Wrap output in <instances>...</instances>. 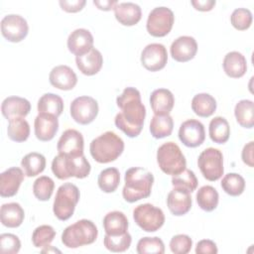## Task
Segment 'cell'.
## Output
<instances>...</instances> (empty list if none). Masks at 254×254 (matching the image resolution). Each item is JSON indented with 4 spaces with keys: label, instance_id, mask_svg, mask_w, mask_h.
I'll use <instances>...</instances> for the list:
<instances>
[{
    "label": "cell",
    "instance_id": "obj_1",
    "mask_svg": "<svg viewBox=\"0 0 254 254\" xmlns=\"http://www.w3.org/2000/svg\"><path fill=\"white\" fill-rule=\"evenodd\" d=\"M116 104L121 111L114 118L115 126L128 137H137L143 129L146 117V108L141 101L140 91L132 86L124 88L117 96Z\"/></svg>",
    "mask_w": 254,
    "mask_h": 254
},
{
    "label": "cell",
    "instance_id": "obj_2",
    "mask_svg": "<svg viewBox=\"0 0 254 254\" xmlns=\"http://www.w3.org/2000/svg\"><path fill=\"white\" fill-rule=\"evenodd\" d=\"M123 198L127 202H135L150 196L154 184V176L147 169L132 167L125 172Z\"/></svg>",
    "mask_w": 254,
    "mask_h": 254
},
{
    "label": "cell",
    "instance_id": "obj_3",
    "mask_svg": "<svg viewBox=\"0 0 254 254\" xmlns=\"http://www.w3.org/2000/svg\"><path fill=\"white\" fill-rule=\"evenodd\" d=\"M89 151L97 163L107 164L115 161L123 153L124 142L116 133L106 131L91 141Z\"/></svg>",
    "mask_w": 254,
    "mask_h": 254
},
{
    "label": "cell",
    "instance_id": "obj_4",
    "mask_svg": "<svg viewBox=\"0 0 254 254\" xmlns=\"http://www.w3.org/2000/svg\"><path fill=\"white\" fill-rule=\"evenodd\" d=\"M90 170V164L84 155L58 154L52 162V172L60 180H66L71 177L84 179L89 175Z\"/></svg>",
    "mask_w": 254,
    "mask_h": 254
},
{
    "label": "cell",
    "instance_id": "obj_5",
    "mask_svg": "<svg viewBox=\"0 0 254 254\" xmlns=\"http://www.w3.org/2000/svg\"><path fill=\"white\" fill-rule=\"evenodd\" d=\"M97 235V227L91 220L80 219L64 228L62 233V242L67 248H78L92 244Z\"/></svg>",
    "mask_w": 254,
    "mask_h": 254
},
{
    "label": "cell",
    "instance_id": "obj_6",
    "mask_svg": "<svg viewBox=\"0 0 254 254\" xmlns=\"http://www.w3.org/2000/svg\"><path fill=\"white\" fill-rule=\"evenodd\" d=\"M80 192L78 188L71 183H64L59 187L53 204L55 216L62 220H67L74 212L75 206L79 201Z\"/></svg>",
    "mask_w": 254,
    "mask_h": 254
},
{
    "label": "cell",
    "instance_id": "obj_7",
    "mask_svg": "<svg viewBox=\"0 0 254 254\" xmlns=\"http://www.w3.org/2000/svg\"><path fill=\"white\" fill-rule=\"evenodd\" d=\"M157 163L163 173L175 176L187 167V161L181 148L175 142H166L157 151Z\"/></svg>",
    "mask_w": 254,
    "mask_h": 254
},
{
    "label": "cell",
    "instance_id": "obj_8",
    "mask_svg": "<svg viewBox=\"0 0 254 254\" xmlns=\"http://www.w3.org/2000/svg\"><path fill=\"white\" fill-rule=\"evenodd\" d=\"M133 218L136 224L146 232L159 230L165 222V214L160 207L151 203H143L133 210Z\"/></svg>",
    "mask_w": 254,
    "mask_h": 254
},
{
    "label": "cell",
    "instance_id": "obj_9",
    "mask_svg": "<svg viewBox=\"0 0 254 254\" xmlns=\"http://www.w3.org/2000/svg\"><path fill=\"white\" fill-rule=\"evenodd\" d=\"M197 166L203 178L209 182L219 180L224 172L222 153L216 148L203 150L197 159Z\"/></svg>",
    "mask_w": 254,
    "mask_h": 254
},
{
    "label": "cell",
    "instance_id": "obj_10",
    "mask_svg": "<svg viewBox=\"0 0 254 254\" xmlns=\"http://www.w3.org/2000/svg\"><path fill=\"white\" fill-rule=\"evenodd\" d=\"M174 22L175 16L170 8L156 7L149 13L146 28L151 36L161 38L171 32Z\"/></svg>",
    "mask_w": 254,
    "mask_h": 254
},
{
    "label": "cell",
    "instance_id": "obj_11",
    "mask_svg": "<svg viewBox=\"0 0 254 254\" xmlns=\"http://www.w3.org/2000/svg\"><path fill=\"white\" fill-rule=\"evenodd\" d=\"M98 109V103L93 97L82 95L71 101L69 112L71 118L76 123L87 125L96 118Z\"/></svg>",
    "mask_w": 254,
    "mask_h": 254
},
{
    "label": "cell",
    "instance_id": "obj_12",
    "mask_svg": "<svg viewBox=\"0 0 254 254\" xmlns=\"http://www.w3.org/2000/svg\"><path fill=\"white\" fill-rule=\"evenodd\" d=\"M29 32V26L22 16L18 14L6 15L1 20L2 36L11 43H19L23 41Z\"/></svg>",
    "mask_w": 254,
    "mask_h": 254
},
{
    "label": "cell",
    "instance_id": "obj_13",
    "mask_svg": "<svg viewBox=\"0 0 254 254\" xmlns=\"http://www.w3.org/2000/svg\"><path fill=\"white\" fill-rule=\"evenodd\" d=\"M141 64L150 71L163 69L168 62V53L164 45L153 43L147 45L141 53Z\"/></svg>",
    "mask_w": 254,
    "mask_h": 254
},
{
    "label": "cell",
    "instance_id": "obj_14",
    "mask_svg": "<svg viewBox=\"0 0 254 254\" xmlns=\"http://www.w3.org/2000/svg\"><path fill=\"white\" fill-rule=\"evenodd\" d=\"M179 139L185 146L190 148L200 146L205 139L203 124L196 119L184 121L179 129Z\"/></svg>",
    "mask_w": 254,
    "mask_h": 254
},
{
    "label": "cell",
    "instance_id": "obj_15",
    "mask_svg": "<svg viewBox=\"0 0 254 254\" xmlns=\"http://www.w3.org/2000/svg\"><path fill=\"white\" fill-rule=\"evenodd\" d=\"M83 146L82 134L75 129H66L58 141L57 150L59 154L79 156L83 155Z\"/></svg>",
    "mask_w": 254,
    "mask_h": 254
},
{
    "label": "cell",
    "instance_id": "obj_16",
    "mask_svg": "<svg viewBox=\"0 0 254 254\" xmlns=\"http://www.w3.org/2000/svg\"><path fill=\"white\" fill-rule=\"evenodd\" d=\"M197 52V43L190 36H181L171 45L172 58L179 63H186L194 58Z\"/></svg>",
    "mask_w": 254,
    "mask_h": 254
},
{
    "label": "cell",
    "instance_id": "obj_17",
    "mask_svg": "<svg viewBox=\"0 0 254 254\" xmlns=\"http://www.w3.org/2000/svg\"><path fill=\"white\" fill-rule=\"evenodd\" d=\"M24 172L17 167H12L0 175V195L2 197L14 196L24 180Z\"/></svg>",
    "mask_w": 254,
    "mask_h": 254
},
{
    "label": "cell",
    "instance_id": "obj_18",
    "mask_svg": "<svg viewBox=\"0 0 254 254\" xmlns=\"http://www.w3.org/2000/svg\"><path fill=\"white\" fill-rule=\"evenodd\" d=\"M93 42L92 34L86 29L79 28L69 34L66 44L68 51L77 57L89 52L93 48Z\"/></svg>",
    "mask_w": 254,
    "mask_h": 254
},
{
    "label": "cell",
    "instance_id": "obj_19",
    "mask_svg": "<svg viewBox=\"0 0 254 254\" xmlns=\"http://www.w3.org/2000/svg\"><path fill=\"white\" fill-rule=\"evenodd\" d=\"M50 83L61 90H70L77 83V76L71 67L61 64L53 67L49 74Z\"/></svg>",
    "mask_w": 254,
    "mask_h": 254
},
{
    "label": "cell",
    "instance_id": "obj_20",
    "mask_svg": "<svg viewBox=\"0 0 254 254\" xmlns=\"http://www.w3.org/2000/svg\"><path fill=\"white\" fill-rule=\"evenodd\" d=\"M34 129L38 140L43 142L51 141L59 130L58 117L52 114L39 113L35 118Z\"/></svg>",
    "mask_w": 254,
    "mask_h": 254
},
{
    "label": "cell",
    "instance_id": "obj_21",
    "mask_svg": "<svg viewBox=\"0 0 254 254\" xmlns=\"http://www.w3.org/2000/svg\"><path fill=\"white\" fill-rule=\"evenodd\" d=\"M191 202L190 192L180 188H174L167 196L168 208L176 216L188 213L191 208Z\"/></svg>",
    "mask_w": 254,
    "mask_h": 254
},
{
    "label": "cell",
    "instance_id": "obj_22",
    "mask_svg": "<svg viewBox=\"0 0 254 254\" xmlns=\"http://www.w3.org/2000/svg\"><path fill=\"white\" fill-rule=\"evenodd\" d=\"M31 111V103L28 99L20 96H8L1 104V112L7 120L25 118Z\"/></svg>",
    "mask_w": 254,
    "mask_h": 254
},
{
    "label": "cell",
    "instance_id": "obj_23",
    "mask_svg": "<svg viewBox=\"0 0 254 254\" xmlns=\"http://www.w3.org/2000/svg\"><path fill=\"white\" fill-rule=\"evenodd\" d=\"M75 64L81 73L90 76L96 74L101 69L103 57L97 49L92 48L86 54L75 57Z\"/></svg>",
    "mask_w": 254,
    "mask_h": 254
},
{
    "label": "cell",
    "instance_id": "obj_24",
    "mask_svg": "<svg viewBox=\"0 0 254 254\" xmlns=\"http://www.w3.org/2000/svg\"><path fill=\"white\" fill-rule=\"evenodd\" d=\"M116 20L123 26H134L142 18V10L133 2L117 3L113 8Z\"/></svg>",
    "mask_w": 254,
    "mask_h": 254
},
{
    "label": "cell",
    "instance_id": "obj_25",
    "mask_svg": "<svg viewBox=\"0 0 254 254\" xmlns=\"http://www.w3.org/2000/svg\"><path fill=\"white\" fill-rule=\"evenodd\" d=\"M175 104V97L167 88L155 89L150 95V105L156 115L170 114Z\"/></svg>",
    "mask_w": 254,
    "mask_h": 254
},
{
    "label": "cell",
    "instance_id": "obj_26",
    "mask_svg": "<svg viewBox=\"0 0 254 254\" xmlns=\"http://www.w3.org/2000/svg\"><path fill=\"white\" fill-rule=\"evenodd\" d=\"M224 72L232 78L242 77L247 70V62L245 57L236 51L225 55L222 63Z\"/></svg>",
    "mask_w": 254,
    "mask_h": 254
},
{
    "label": "cell",
    "instance_id": "obj_27",
    "mask_svg": "<svg viewBox=\"0 0 254 254\" xmlns=\"http://www.w3.org/2000/svg\"><path fill=\"white\" fill-rule=\"evenodd\" d=\"M1 223L9 228L19 227L25 218V211L18 202L4 203L0 209Z\"/></svg>",
    "mask_w": 254,
    "mask_h": 254
},
{
    "label": "cell",
    "instance_id": "obj_28",
    "mask_svg": "<svg viewBox=\"0 0 254 254\" xmlns=\"http://www.w3.org/2000/svg\"><path fill=\"white\" fill-rule=\"evenodd\" d=\"M128 219L122 211H110L103 218V228L108 235L124 234L128 230Z\"/></svg>",
    "mask_w": 254,
    "mask_h": 254
},
{
    "label": "cell",
    "instance_id": "obj_29",
    "mask_svg": "<svg viewBox=\"0 0 254 254\" xmlns=\"http://www.w3.org/2000/svg\"><path fill=\"white\" fill-rule=\"evenodd\" d=\"M191 109L199 117H209L216 110V100L208 93H197L191 100Z\"/></svg>",
    "mask_w": 254,
    "mask_h": 254
},
{
    "label": "cell",
    "instance_id": "obj_30",
    "mask_svg": "<svg viewBox=\"0 0 254 254\" xmlns=\"http://www.w3.org/2000/svg\"><path fill=\"white\" fill-rule=\"evenodd\" d=\"M174 120L170 114L154 115L150 122L151 135L156 139H162L172 134Z\"/></svg>",
    "mask_w": 254,
    "mask_h": 254
},
{
    "label": "cell",
    "instance_id": "obj_31",
    "mask_svg": "<svg viewBox=\"0 0 254 254\" xmlns=\"http://www.w3.org/2000/svg\"><path fill=\"white\" fill-rule=\"evenodd\" d=\"M208 134L212 142L224 144L230 136V126L228 121L222 116H216L210 120L208 126Z\"/></svg>",
    "mask_w": 254,
    "mask_h": 254
},
{
    "label": "cell",
    "instance_id": "obj_32",
    "mask_svg": "<svg viewBox=\"0 0 254 254\" xmlns=\"http://www.w3.org/2000/svg\"><path fill=\"white\" fill-rule=\"evenodd\" d=\"M38 112L52 114L59 117L64 110L63 98L55 93H45L38 101Z\"/></svg>",
    "mask_w": 254,
    "mask_h": 254
},
{
    "label": "cell",
    "instance_id": "obj_33",
    "mask_svg": "<svg viewBox=\"0 0 254 254\" xmlns=\"http://www.w3.org/2000/svg\"><path fill=\"white\" fill-rule=\"evenodd\" d=\"M234 115L237 123L243 127L251 129L254 126V103L249 99L238 101L234 108Z\"/></svg>",
    "mask_w": 254,
    "mask_h": 254
},
{
    "label": "cell",
    "instance_id": "obj_34",
    "mask_svg": "<svg viewBox=\"0 0 254 254\" xmlns=\"http://www.w3.org/2000/svg\"><path fill=\"white\" fill-rule=\"evenodd\" d=\"M21 167L27 177H36L40 175L46 168V158L44 155L32 152L25 155L21 161Z\"/></svg>",
    "mask_w": 254,
    "mask_h": 254
},
{
    "label": "cell",
    "instance_id": "obj_35",
    "mask_svg": "<svg viewBox=\"0 0 254 254\" xmlns=\"http://www.w3.org/2000/svg\"><path fill=\"white\" fill-rule=\"evenodd\" d=\"M195 197L198 206L204 211H212L218 205V192L211 186H202L201 188H199Z\"/></svg>",
    "mask_w": 254,
    "mask_h": 254
},
{
    "label": "cell",
    "instance_id": "obj_36",
    "mask_svg": "<svg viewBox=\"0 0 254 254\" xmlns=\"http://www.w3.org/2000/svg\"><path fill=\"white\" fill-rule=\"evenodd\" d=\"M8 121L7 135L9 139L14 142H24L29 138L30 125L25 118H14Z\"/></svg>",
    "mask_w": 254,
    "mask_h": 254
},
{
    "label": "cell",
    "instance_id": "obj_37",
    "mask_svg": "<svg viewBox=\"0 0 254 254\" xmlns=\"http://www.w3.org/2000/svg\"><path fill=\"white\" fill-rule=\"evenodd\" d=\"M99 189L107 193L116 190L120 184V173L116 168H107L102 170L97 179Z\"/></svg>",
    "mask_w": 254,
    "mask_h": 254
},
{
    "label": "cell",
    "instance_id": "obj_38",
    "mask_svg": "<svg viewBox=\"0 0 254 254\" xmlns=\"http://www.w3.org/2000/svg\"><path fill=\"white\" fill-rule=\"evenodd\" d=\"M222 190L231 196H238L242 194L245 190L244 178L236 173L226 174L221 181Z\"/></svg>",
    "mask_w": 254,
    "mask_h": 254
},
{
    "label": "cell",
    "instance_id": "obj_39",
    "mask_svg": "<svg viewBox=\"0 0 254 254\" xmlns=\"http://www.w3.org/2000/svg\"><path fill=\"white\" fill-rule=\"evenodd\" d=\"M132 242V237L127 231L121 235H108L105 234L103 244L105 248L111 252H124L129 249Z\"/></svg>",
    "mask_w": 254,
    "mask_h": 254
},
{
    "label": "cell",
    "instance_id": "obj_40",
    "mask_svg": "<svg viewBox=\"0 0 254 254\" xmlns=\"http://www.w3.org/2000/svg\"><path fill=\"white\" fill-rule=\"evenodd\" d=\"M55 189V182L48 176H41L33 185V193L41 201H47L51 198Z\"/></svg>",
    "mask_w": 254,
    "mask_h": 254
},
{
    "label": "cell",
    "instance_id": "obj_41",
    "mask_svg": "<svg viewBox=\"0 0 254 254\" xmlns=\"http://www.w3.org/2000/svg\"><path fill=\"white\" fill-rule=\"evenodd\" d=\"M197 179L191 170L185 169L180 174L173 176L172 185L174 188H180L187 190L190 193L197 188Z\"/></svg>",
    "mask_w": 254,
    "mask_h": 254
},
{
    "label": "cell",
    "instance_id": "obj_42",
    "mask_svg": "<svg viewBox=\"0 0 254 254\" xmlns=\"http://www.w3.org/2000/svg\"><path fill=\"white\" fill-rule=\"evenodd\" d=\"M56 236V230L51 225H40L32 234V242L36 248L47 247Z\"/></svg>",
    "mask_w": 254,
    "mask_h": 254
},
{
    "label": "cell",
    "instance_id": "obj_43",
    "mask_svg": "<svg viewBox=\"0 0 254 254\" xmlns=\"http://www.w3.org/2000/svg\"><path fill=\"white\" fill-rule=\"evenodd\" d=\"M136 251L139 254H163L165 245L159 237H143L138 241Z\"/></svg>",
    "mask_w": 254,
    "mask_h": 254
},
{
    "label": "cell",
    "instance_id": "obj_44",
    "mask_svg": "<svg viewBox=\"0 0 254 254\" xmlns=\"http://www.w3.org/2000/svg\"><path fill=\"white\" fill-rule=\"evenodd\" d=\"M252 13L246 8H237L230 16L231 25L238 31H245L249 29L252 24Z\"/></svg>",
    "mask_w": 254,
    "mask_h": 254
},
{
    "label": "cell",
    "instance_id": "obj_45",
    "mask_svg": "<svg viewBox=\"0 0 254 254\" xmlns=\"http://www.w3.org/2000/svg\"><path fill=\"white\" fill-rule=\"evenodd\" d=\"M21 241L19 237L12 233H2L0 235V251L3 254H16L20 251Z\"/></svg>",
    "mask_w": 254,
    "mask_h": 254
},
{
    "label": "cell",
    "instance_id": "obj_46",
    "mask_svg": "<svg viewBox=\"0 0 254 254\" xmlns=\"http://www.w3.org/2000/svg\"><path fill=\"white\" fill-rule=\"evenodd\" d=\"M192 247V240L187 234H177L170 241V249L175 254H187Z\"/></svg>",
    "mask_w": 254,
    "mask_h": 254
},
{
    "label": "cell",
    "instance_id": "obj_47",
    "mask_svg": "<svg viewBox=\"0 0 254 254\" xmlns=\"http://www.w3.org/2000/svg\"><path fill=\"white\" fill-rule=\"evenodd\" d=\"M217 252L218 249L215 242L209 239H202L195 246L196 254H216Z\"/></svg>",
    "mask_w": 254,
    "mask_h": 254
},
{
    "label": "cell",
    "instance_id": "obj_48",
    "mask_svg": "<svg viewBox=\"0 0 254 254\" xmlns=\"http://www.w3.org/2000/svg\"><path fill=\"white\" fill-rule=\"evenodd\" d=\"M61 8L68 13H76L82 10L84 5L86 4L85 0H71V1H66V0H61L59 2Z\"/></svg>",
    "mask_w": 254,
    "mask_h": 254
},
{
    "label": "cell",
    "instance_id": "obj_49",
    "mask_svg": "<svg viewBox=\"0 0 254 254\" xmlns=\"http://www.w3.org/2000/svg\"><path fill=\"white\" fill-rule=\"evenodd\" d=\"M253 141L248 142L242 149V153H241V158L244 164H246L247 166H249L250 168H252L254 166L253 164Z\"/></svg>",
    "mask_w": 254,
    "mask_h": 254
},
{
    "label": "cell",
    "instance_id": "obj_50",
    "mask_svg": "<svg viewBox=\"0 0 254 254\" xmlns=\"http://www.w3.org/2000/svg\"><path fill=\"white\" fill-rule=\"evenodd\" d=\"M214 0H191L190 4L193 6L195 10L206 12L212 10V8L215 6Z\"/></svg>",
    "mask_w": 254,
    "mask_h": 254
},
{
    "label": "cell",
    "instance_id": "obj_51",
    "mask_svg": "<svg viewBox=\"0 0 254 254\" xmlns=\"http://www.w3.org/2000/svg\"><path fill=\"white\" fill-rule=\"evenodd\" d=\"M118 2L115 1V0H101V1H98V0H94L93 1V4L99 9V10H103V11H110L111 9H113L115 7V5L117 4Z\"/></svg>",
    "mask_w": 254,
    "mask_h": 254
},
{
    "label": "cell",
    "instance_id": "obj_52",
    "mask_svg": "<svg viewBox=\"0 0 254 254\" xmlns=\"http://www.w3.org/2000/svg\"><path fill=\"white\" fill-rule=\"evenodd\" d=\"M50 251H54V252H59V253H61L60 250H58V249H56V248H52V247H51L50 250H49V249H43V250H42V252H50Z\"/></svg>",
    "mask_w": 254,
    "mask_h": 254
}]
</instances>
